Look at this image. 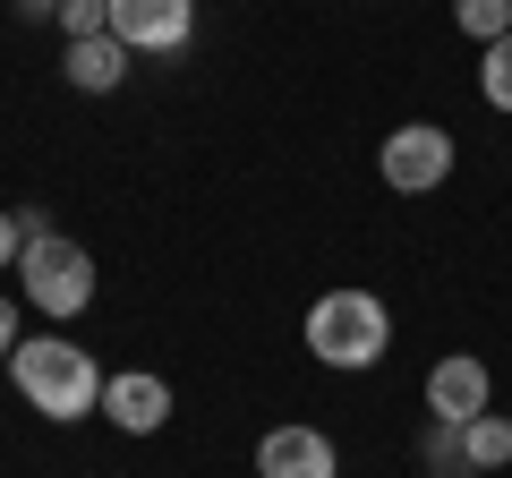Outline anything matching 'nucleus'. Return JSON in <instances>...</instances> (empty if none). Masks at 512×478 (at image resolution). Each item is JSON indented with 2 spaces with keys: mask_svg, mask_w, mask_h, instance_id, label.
<instances>
[{
  "mask_svg": "<svg viewBox=\"0 0 512 478\" xmlns=\"http://www.w3.org/2000/svg\"><path fill=\"white\" fill-rule=\"evenodd\" d=\"M103 419L120 427V436H154V427L171 419V385H163V376H146V368L111 376V385H103Z\"/></svg>",
  "mask_w": 512,
  "mask_h": 478,
  "instance_id": "8",
  "label": "nucleus"
},
{
  "mask_svg": "<svg viewBox=\"0 0 512 478\" xmlns=\"http://www.w3.org/2000/svg\"><path fill=\"white\" fill-rule=\"evenodd\" d=\"M18 291L35 299L43 316H77L94 299V257L77 248V239H26V257H18Z\"/></svg>",
  "mask_w": 512,
  "mask_h": 478,
  "instance_id": "3",
  "label": "nucleus"
},
{
  "mask_svg": "<svg viewBox=\"0 0 512 478\" xmlns=\"http://www.w3.org/2000/svg\"><path fill=\"white\" fill-rule=\"evenodd\" d=\"M128 60H137V52H128L120 35H86V43H69V86L77 94H111L128 77Z\"/></svg>",
  "mask_w": 512,
  "mask_h": 478,
  "instance_id": "9",
  "label": "nucleus"
},
{
  "mask_svg": "<svg viewBox=\"0 0 512 478\" xmlns=\"http://www.w3.org/2000/svg\"><path fill=\"white\" fill-rule=\"evenodd\" d=\"M453 18H461V35L487 52V43H504V35H512V0H453Z\"/></svg>",
  "mask_w": 512,
  "mask_h": 478,
  "instance_id": "11",
  "label": "nucleus"
},
{
  "mask_svg": "<svg viewBox=\"0 0 512 478\" xmlns=\"http://www.w3.org/2000/svg\"><path fill=\"white\" fill-rule=\"evenodd\" d=\"M111 35L128 52H180L197 35V0H111Z\"/></svg>",
  "mask_w": 512,
  "mask_h": 478,
  "instance_id": "6",
  "label": "nucleus"
},
{
  "mask_svg": "<svg viewBox=\"0 0 512 478\" xmlns=\"http://www.w3.org/2000/svg\"><path fill=\"white\" fill-rule=\"evenodd\" d=\"M26 333H18V308H9V299H0V359H9V350H18Z\"/></svg>",
  "mask_w": 512,
  "mask_h": 478,
  "instance_id": "15",
  "label": "nucleus"
},
{
  "mask_svg": "<svg viewBox=\"0 0 512 478\" xmlns=\"http://www.w3.org/2000/svg\"><path fill=\"white\" fill-rule=\"evenodd\" d=\"M478 94H487L495 111H512V35H504V43H487V52H478Z\"/></svg>",
  "mask_w": 512,
  "mask_h": 478,
  "instance_id": "12",
  "label": "nucleus"
},
{
  "mask_svg": "<svg viewBox=\"0 0 512 478\" xmlns=\"http://www.w3.org/2000/svg\"><path fill=\"white\" fill-rule=\"evenodd\" d=\"M308 350L325 359V368H376L384 350H393V316H384L376 291H325L308 308Z\"/></svg>",
  "mask_w": 512,
  "mask_h": 478,
  "instance_id": "2",
  "label": "nucleus"
},
{
  "mask_svg": "<svg viewBox=\"0 0 512 478\" xmlns=\"http://www.w3.org/2000/svg\"><path fill=\"white\" fill-rule=\"evenodd\" d=\"M9 376H18L26 410H43V419H86V410H103V385H111L86 359V342H69V333H26L9 350Z\"/></svg>",
  "mask_w": 512,
  "mask_h": 478,
  "instance_id": "1",
  "label": "nucleus"
},
{
  "mask_svg": "<svg viewBox=\"0 0 512 478\" xmlns=\"http://www.w3.org/2000/svg\"><path fill=\"white\" fill-rule=\"evenodd\" d=\"M333 436L325 427H274V436L256 444V478H333Z\"/></svg>",
  "mask_w": 512,
  "mask_h": 478,
  "instance_id": "7",
  "label": "nucleus"
},
{
  "mask_svg": "<svg viewBox=\"0 0 512 478\" xmlns=\"http://www.w3.org/2000/svg\"><path fill=\"white\" fill-rule=\"evenodd\" d=\"M376 171H384V188H402V197L444 188V180H453V129H436V120H402V129L384 137Z\"/></svg>",
  "mask_w": 512,
  "mask_h": 478,
  "instance_id": "4",
  "label": "nucleus"
},
{
  "mask_svg": "<svg viewBox=\"0 0 512 478\" xmlns=\"http://www.w3.org/2000/svg\"><path fill=\"white\" fill-rule=\"evenodd\" d=\"M461 453H470V470H478V478H487V470H504V461H512V419H504V410L470 419V427H461Z\"/></svg>",
  "mask_w": 512,
  "mask_h": 478,
  "instance_id": "10",
  "label": "nucleus"
},
{
  "mask_svg": "<svg viewBox=\"0 0 512 478\" xmlns=\"http://www.w3.org/2000/svg\"><path fill=\"white\" fill-rule=\"evenodd\" d=\"M487 410H495V376H487V359L453 350V359H436V368H427V419L470 427V419H487Z\"/></svg>",
  "mask_w": 512,
  "mask_h": 478,
  "instance_id": "5",
  "label": "nucleus"
},
{
  "mask_svg": "<svg viewBox=\"0 0 512 478\" xmlns=\"http://www.w3.org/2000/svg\"><path fill=\"white\" fill-rule=\"evenodd\" d=\"M9 257H26V222L0 205V265H9Z\"/></svg>",
  "mask_w": 512,
  "mask_h": 478,
  "instance_id": "14",
  "label": "nucleus"
},
{
  "mask_svg": "<svg viewBox=\"0 0 512 478\" xmlns=\"http://www.w3.org/2000/svg\"><path fill=\"white\" fill-rule=\"evenodd\" d=\"M427 470H436V478H478V470H470V453H461V427H444V419H436V436H427Z\"/></svg>",
  "mask_w": 512,
  "mask_h": 478,
  "instance_id": "13",
  "label": "nucleus"
}]
</instances>
